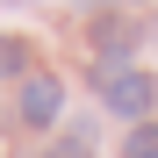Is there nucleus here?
I'll list each match as a JSON object with an SVG mask.
<instances>
[{
  "mask_svg": "<svg viewBox=\"0 0 158 158\" xmlns=\"http://www.w3.org/2000/svg\"><path fill=\"white\" fill-rule=\"evenodd\" d=\"M50 158H86V144H58V151H50Z\"/></svg>",
  "mask_w": 158,
  "mask_h": 158,
  "instance_id": "nucleus-5",
  "label": "nucleus"
},
{
  "mask_svg": "<svg viewBox=\"0 0 158 158\" xmlns=\"http://www.w3.org/2000/svg\"><path fill=\"white\" fill-rule=\"evenodd\" d=\"M58 101H65L58 72H29V79H22V122H29V129H50V122H58Z\"/></svg>",
  "mask_w": 158,
  "mask_h": 158,
  "instance_id": "nucleus-1",
  "label": "nucleus"
},
{
  "mask_svg": "<svg viewBox=\"0 0 158 158\" xmlns=\"http://www.w3.org/2000/svg\"><path fill=\"white\" fill-rule=\"evenodd\" d=\"M15 72H29V43L22 36H0V79H15Z\"/></svg>",
  "mask_w": 158,
  "mask_h": 158,
  "instance_id": "nucleus-3",
  "label": "nucleus"
},
{
  "mask_svg": "<svg viewBox=\"0 0 158 158\" xmlns=\"http://www.w3.org/2000/svg\"><path fill=\"white\" fill-rule=\"evenodd\" d=\"M122 158H158V129L137 122V129H129V144H122Z\"/></svg>",
  "mask_w": 158,
  "mask_h": 158,
  "instance_id": "nucleus-4",
  "label": "nucleus"
},
{
  "mask_svg": "<svg viewBox=\"0 0 158 158\" xmlns=\"http://www.w3.org/2000/svg\"><path fill=\"white\" fill-rule=\"evenodd\" d=\"M151 101H158V86H151V72H115V79H108V108H115V115H129V122H144V115H151Z\"/></svg>",
  "mask_w": 158,
  "mask_h": 158,
  "instance_id": "nucleus-2",
  "label": "nucleus"
}]
</instances>
